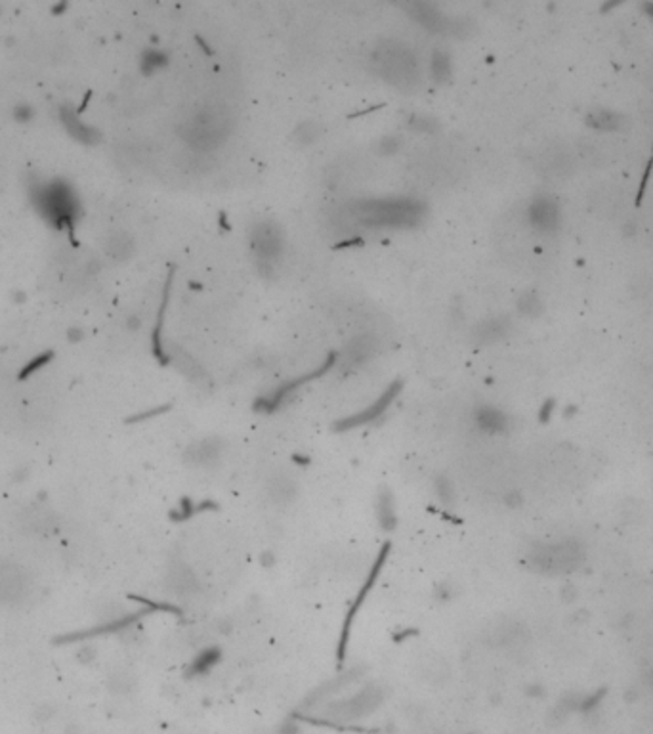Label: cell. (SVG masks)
I'll use <instances>...</instances> for the list:
<instances>
[{"instance_id":"2e32d148","label":"cell","mask_w":653,"mask_h":734,"mask_svg":"<svg viewBox=\"0 0 653 734\" xmlns=\"http://www.w3.org/2000/svg\"><path fill=\"white\" fill-rule=\"evenodd\" d=\"M474 421H476L478 429L482 432H487V434H501L508 429V417L507 413H502L501 410L497 407H491V405H482L478 407L476 413H474Z\"/></svg>"},{"instance_id":"b9f144b4","label":"cell","mask_w":653,"mask_h":734,"mask_svg":"<svg viewBox=\"0 0 653 734\" xmlns=\"http://www.w3.org/2000/svg\"><path fill=\"white\" fill-rule=\"evenodd\" d=\"M649 683L653 684V671H652V673H649Z\"/></svg>"},{"instance_id":"30bf717a","label":"cell","mask_w":653,"mask_h":734,"mask_svg":"<svg viewBox=\"0 0 653 734\" xmlns=\"http://www.w3.org/2000/svg\"><path fill=\"white\" fill-rule=\"evenodd\" d=\"M388 550H390V545L386 543L381 549V553H378V557H376V563L373 564V568H371V572H369L367 580H365V583H363L362 589H359V593H357V597H355L354 604L349 606L348 614H346V620H344V623H342V633H340V643H338V660H344V656H346V648H348L349 631H352V623H354V618H355V616H357V612H359V608H362L363 602L367 601L369 591H371V587H373L374 582H376V577H378V574H381L382 564H384V560H386V557H388Z\"/></svg>"},{"instance_id":"836d02e7","label":"cell","mask_w":653,"mask_h":734,"mask_svg":"<svg viewBox=\"0 0 653 734\" xmlns=\"http://www.w3.org/2000/svg\"><path fill=\"white\" fill-rule=\"evenodd\" d=\"M552 412H554V400H548V402H545V405L541 407V413H539L541 421L546 423V421L552 417Z\"/></svg>"},{"instance_id":"4316f807","label":"cell","mask_w":653,"mask_h":734,"mask_svg":"<svg viewBox=\"0 0 653 734\" xmlns=\"http://www.w3.org/2000/svg\"><path fill=\"white\" fill-rule=\"evenodd\" d=\"M409 128L420 134H434L438 130V120L426 115H412L409 119Z\"/></svg>"},{"instance_id":"f1b7e54d","label":"cell","mask_w":653,"mask_h":734,"mask_svg":"<svg viewBox=\"0 0 653 734\" xmlns=\"http://www.w3.org/2000/svg\"><path fill=\"white\" fill-rule=\"evenodd\" d=\"M319 136V128L316 123H311V120H308V123H302L299 128H296V140L299 142H302V144H311V142H316Z\"/></svg>"},{"instance_id":"44dd1931","label":"cell","mask_w":653,"mask_h":734,"mask_svg":"<svg viewBox=\"0 0 653 734\" xmlns=\"http://www.w3.org/2000/svg\"><path fill=\"white\" fill-rule=\"evenodd\" d=\"M62 117H64V125L69 128V132L73 134L76 140H83L84 144H94V142L100 140V134L96 132L92 127H88V125H83L81 120L76 119V115L73 113V111L64 109Z\"/></svg>"},{"instance_id":"277c9868","label":"cell","mask_w":653,"mask_h":734,"mask_svg":"<svg viewBox=\"0 0 653 734\" xmlns=\"http://www.w3.org/2000/svg\"><path fill=\"white\" fill-rule=\"evenodd\" d=\"M250 251L262 276H272L283 256V232L273 222H258L250 230Z\"/></svg>"},{"instance_id":"7402d4cb","label":"cell","mask_w":653,"mask_h":734,"mask_svg":"<svg viewBox=\"0 0 653 734\" xmlns=\"http://www.w3.org/2000/svg\"><path fill=\"white\" fill-rule=\"evenodd\" d=\"M623 117L617 115L616 111H608V109H598V111H592V113L586 117V125L596 130H617V128L623 127Z\"/></svg>"},{"instance_id":"4fadbf2b","label":"cell","mask_w":653,"mask_h":734,"mask_svg":"<svg viewBox=\"0 0 653 734\" xmlns=\"http://www.w3.org/2000/svg\"><path fill=\"white\" fill-rule=\"evenodd\" d=\"M172 283H174V270L168 273L165 287H163V297H161L159 312H157V320H155V327H153V333H151L153 354H155V358H157L163 366H166V363L171 361V358L166 356L165 349H163V325H165L166 308H168V303H171Z\"/></svg>"},{"instance_id":"9a60e30c","label":"cell","mask_w":653,"mask_h":734,"mask_svg":"<svg viewBox=\"0 0 653 734\" xmlns=\"http://www.w3.org/2000/svg\"><path fill=\"white\" fill-rule=\"evenodd\" d=\"M147 612H149V608H147V610H141V612H138V614H128V616H125V618H121V620L109 621V623H105V626H100V627H94V629H88V631H81V633L64 635V637H59V639H56V643H57V645H67V643H76V640L88 639V637H96V635L115 633V631H121V629H125V627H130V626H132V623H136V621L140 620V618L144 614H147Z\"/></svg>"},{"instance_id":"5bb4252c","label":"cell","mask_w":653,"mask_h":734,"mask_svg":"<svg viewBox=\"0 0 653 734\" xmlns=\"http://www.w3.org/2000/svg\"><path fill=\"white\" fill-rule=\"evenodd\" d=\"M224 456V442L220 438H204L187 450V461L195 467H214Z\"/></svg>"},{"instance_id":"1f68e13d","label":"cell","mask_w":653,"mask_h":734,"mask_svg":"<svg viewBox=\"0 0 653 734\" xmlns=\"http://www.w3.org/2000/svg\"><path fill=\"white\" fill-rule=\"evenodd\" d=\"M166 410H168V405H161V407H155V410H151V412L140 413V415H134V417L128 419V423H136V421H144V419L155 417V415H159V413L166 412Z\"/></svg>"},{"instance_id":"8d00e7d4","label":"cell","mask_w":653,"mask_h":734,"mask_svg":"<svg viewBox=\"0 0 653 734\" xmlns=\"http://www.w3.org/2000/svg\"><path fill=\"white\" fill-rule=\"evenodd\" d=\"M81 335H83V333H81V331H79V329H71L69 331V341H79V339H81Z\"/></svg>"},{"instance_id":"83f0119b","label":"cell","mask_w":653,"mask_h":734,"mask_svg":"<svg viewBox=\"0 0 653 734\" xmlns=\"http://www.w3.org/2000/svg\"><path fill=\"white\" fill-rule=\"evenodd\" d=\"M518 310H520L521 314H526V316H537L541 312L539 297L533 291L521 295V298L518 300Z\"/></svg>"},{"instance_id":"6da1fadb","label":"cell","mask_w":653,"mask_h":734,"mask_svg":"<svg viewBox=\"0 0 653 734\" xmlns=\"http://www.w3.org/2000/svg\"><path fill=\"white\" fill-rule=\"evenodd\" d=\"M31 197L35 207L50 224L57 230L73 232L79 216V199L69 184L62 180L31 184Z\"/></svg>"},{"instance_id":"4dcf8cb0","label":"cell","mask_w":653,"mask_h":734,"mask_svg":"<svg viewBox=\"0 0 653 734\" xmlns=\"http://www.w3.org/2000/svg\"><path fill=\"white\" fill-rule=\"evenodd\" d=\"M378 149L384 155H395V153L401 149V140L398 136H386V138L381 140L378 144Z\"/></svg>"},{"instance_id":"484cf974","label":"cell","mask_w":653,"mask_h":734,"mask_svg":"<svg viewBox=\"0 0 653 734\" xmlns=\"http://www.w3.org/2000/svg\"><path fill=\"white\" fill-rule=\"evenodd\" d=\"M168 64V57L163 54V52L159 50H146L144 52V56H141V71L146 73V75H151V73H155L157 69H161V67H165V65Z\"/></svg>"},{"instance_id":"7a4b0ae2","label":"cell","mask_w":653,"mask_h":734,"mask_svg":"<svg viewBox=\"0 0 653 734\" xmlns=\"http://www.w3.org/2000/svg\"><path fill=\"white\" fill-rule=\"evenodd\" d=\"M355 216L367 226L411 228L424 216V205L415 199H371L355 205Z\"/></svg>"},{"instance_id":"9c48e42d","label":"cell","mask_w":653,"mask_h":734,"mask_svg":"<svg viewBox=\"0 0 653 734\" xmlns=\"http://www.w3.org/2000/svg\"><path fill=\"white\" fill-rule=\"evenodd\" d=\"M401 383L400 380H393L392 385L388 386L386 390L381 394V398H376L373 404L365 407L363 412L354 413L349 417H344L340 421L335 423V431H352V429H357V427H363V424L373 423L374 419L382 417L384 413L388 412V407L393 404V400L398 398L401 393Z\"/></svg>"},{"instance_id":"e0dca14e","label":"cell","mask_w":653,"mask_h":734,"mask_svg":"<svg viewBox=\"0 0 653 734\" xmlns=\"http://www.w3.org/2000/svg\"><path fill=\"white\" fill-rule=\"evenodd\" d=\"M267 495L275 505H291L299 495V484L291 476L277 475L267 482Z\"/></svg>"},{"instance_id":"d590c367","label":"cell","mask_w":653,"mask_h":734,"mask_svg":"<svg viewBox=\"0 0 653 734\" xmlns=\"http://www.w3.org/2000/svg\"><path fill=\"white\" fill-rule=\"evenodd\" d=\"M436 595L439 597V599H444V601H447V599H451V587L447 585V583H444V585H439L438 589H436Z\"/></svg>"},{"instance_id":"d6a6232c","label":"cell","mask_w":653,"mask_h":734,"mask_svg":"<svg viewBox=\"0 0 653 734\" xmlns=\"http://www.w3.org/2000/svg\"><path fill=\"white\" fill-rule=\"evenodd\" d=\"M13 117L18 120H21V123H25V120H29L33 117V109L29 108V106H19V108H16V111H13Z\"/></svg>"},{"instance_id":"3957f363","label":"cell","mask_w":653,"mask_h":734,"mask_svg":"<svg viewBox=\"0 0 653 734\" xmlns=\"http://www.w3.org/2000/svg\"><path fill=\"white\" fill-rule=\"evenodd\" d=\"M382 702H384V690L374 687V684H367L340 702H330L325 708L323 717H327L329 721L338 723L359 721V719L373 716L374 711L381 708Z\"/></svg>"},{"instance_id":"5b68a950","label":"cell","mask_w":653,"mask_h":734,"mask_svg":"<svg viewBox=\"0 0 653 734\" xmlns=\"http://www.w3.org/2000/svg\"><path fill=\"white\" fill-rule=\"evenodd\" d=\"M229 134V119L218 109H201L187 123L184 140L197 149H214L222 144Z\"/></svg>"},{"instance_id":"e575fe53","label":"cell","mask_w":653,"mask_h":734,"mask_svg":"<svg viewBox=\"0 0 653 734\" xmlns=\"http://www.w3.org/2000/svg\"><path fill=\"white\" fill-rule=\"evenodd\" d=\"M363 241L362 239H357V237H352V239H346V241H340L338 245H336L335 249H349V247H355V245H362Z\"/></svg>"},{"instance_id":"8992f818","label":"cell","mask_w":653,"mask_h":734,"mask_svg":"<svg viewBox=\"0 0 653 734\" xmlns=\"http://www.w3.org/2000/svg\"><path fill=\"white\" fill-rule=\"evenodd\" d=\"M374 64L381 67V73L386 81L398 86H409L417 77V64L415 57L401 45L388 43L374 54Z\"/></svg>"},{"instance_id":"ba28073f","label":"cell","mask_w":653,"mask_h":734,"mask_svg":"<svg viewBox=\"0 0 653 734\" xmlns=\"http://www.w3.org/2000/svg\"><path fill=\"white\" fill-rule=\"evenodd\" d=\"M335 361H336V352H330L327 358H325V361L321 363L319 367H316L313 371H310V373H306L302 375V377H299V379H292V380H287V383H281L275 390H273L272 394H267V396H264V398H260L256 404H254V407L258 410V412L262 413H272L275 412L277 407H279L283 402H285L289 396H292V393L294 390H299L300 386H304L306 383H311L313 379H319L321 375H325L327 371H329L330 367L335 366Z\"/></svg>"},{"instance_id":"603a6c76","label":"cell","mask_w":653,"mask_h":734,"mask_svg":"<svg viewBox=\"0 0 653 734\" xmlns=\"http://www.w3.org/2000/svg\"><path fill=\"white\" fill-rule=\"evenodd\" d=\"M220 656H222V652H220V648H216V646H209V648H204L203 652H199L190 667L191 675H203V673H209V671L220 662Z\"/></svg>"},{"instance_id":"60d3db41","label":"cell","mask_w":653,"mask_h":734,"mask_svg":"<svg viewBox=\"0 0 653 734\" xmlns=\"http://www.w3.org/2000/svg\"><path fill=\"white\" fill-rule=\"evenodd\" d=\"M65 6H67V4H62V6H59V4H57V6L54 8V13H57V12L62 13V12H64V10H65Z\"/></svg>"},{"instance_id":"7c38bea8","label":"cell","mask_w":653,"mask_h":734,"mask_svg":"<svg viewBox=\"0 0 653 734\" xmlns=\"http://www.w3.org/2000/svg\"><path fill=\"white\" fill-rule=\"evenodd\" d=\"M405 10L415 21H419L420 26L426 27L430 33L457 31V29H455V21L445 18L438 8L432 6L428 2H412V4H405Z\"/></svg>"},{"instance_id":"d6986e66","label":"cell","mask_w":653,"mask_h":734,"mask_svg":"<svg viewBox=\"0 0 653 734\" xmlns=\"http://www.w3.org/2000/svg\"><path fill=\"white\" fill-rule=\"evenodd\" d=\"M376 519L382 530L392 532L398 526V513H395V503H393V495L390 490H382L376 499Z\"/></svg>"},{"instance_id":"f35d334b","label":"cell","mask_w":653,"mask_h":734,"mask_svg":"<svg viewBox=\"0 0 653 734\" xmlns=\"http://www.w3.org/2000/svg\"><path fill=\"white\" fill-rule=\"evenodd\" d=\"M262 560H264V564H267V566H272V564H273L272 553H266V555H264V557H262Z\"/></svg>"},{"instance_id":"ab89813d","label":"cell","mask_w":653,"mask_h":734,"mask_svg":"<svg viewBox=\"0 0 653 734\" xmlns=\"http://www.w3.org/2000/svg\"><path fill=\"white\" fill-rule=\"evenodd\" d=\"M644 10H646V13L649 16V18H653V2H647V4H644Z\"/></svg>"},{"instance_id":"74e56055","label":"cell","mask_w":653,"mask_h":734,"mask_svg":"<svg viewBox=\"0 0 653 734\" xmlns=\"http://www.w3.org/2000/svg\"><path fill=\"white\" fill-rule=\"evenodd\" d=\"M197 43H199V45H201V48H203V50L207 52V54H212V50H210V48H209V45H207V43H203V38H201V37H197Z\"/></svg>"},{"instance_id":"52a82bcc","label":"cell","mask_w":653,"mask_h":734,"mask_svg":"<svg viewBox=\"0 0 653 734\" xmlns=\"http://www.w3.org/2000/svg\"><path fill=\"white\" fill-rule=\"evenodd\" d=\"M581 555H583V550L575 543L545 545L541 549L533 550L531 563L533 568L541 570V572L560 574V572L575 568L581 563Z\"/></svg>"},{"instance_id":"cb8c5ba5","label":"cell","mask_w":653,"mask_h":734,"mask_svg":"<svg viewBox=\"0 0 653 734\" xmlns=\"http://www.w3.org/2000/svg\"><path fill=\"white\" fill-rule=\"evenodd\" d=\"M432 79L436 83H447L451 79V57L441 50L432 54Z\"/></svg>"},{"instance_id":"ffe728a7","label":"cell","mask_w":653,"mask_h":734,"mask_svg":"<svg viewBox=\"0 0 653 734\" xmlns=\"http://www.w3.org/2000/svg\"><path fill=\"white\" fill-rule=\"evenodd\" d=\"M508 322L504 317H493V320H487L483 322L480 327L476 329V341L480 344H489V342L501 341L502 337L508 333Z\"/></svg>"},{"instance_id":"8fae6325","label":"cell","mask_w":653,"mask_h":734,"mask_svg":"<svg viewBox=\"0 0 653 734\" xmlns=\"http://www.w3.org/2000/svg\"><path fill=\"white\" fill-rule=\"evenodd\" d=\"M527 218L539 232H554L560 224V205L550 196L535 197L527 209Z\"/></svg>"},{"instance_id":"ac0fdd59","label":"cell","mask_w":653,"mask_h":734,"mask_svg":"<svg viewBox=\"0 0 653 734\" xmlns=\"http://www.w3.org/2000/svg\"><path fill=\"white\" fill-rule=\"evenodd\" d=\"M374 350H376V342H374L373 337H357V339L349 342L348 349L344 350V361H346L348 367L362 366V363L373 358Z\"/></svg>"},{"instance_id":"f546056e","label":"cell","mask_w":653,"mask_h":734,"mask_svg":"<svg viewBox=\"0 0 653 734\" xmlns=\"http://www.w3.org/2000/svg\"><path fill=\"white\" fill-rule=\"evenodd\" d=\"M52 358H54V354H52V352H45V354L37 356L35 360L29 361V363H27V366L23 367V369H21V373H19V379H27L29 375H33V373H35V371H38L40 367H45L46 363H48V361L52 360Z\"/></svg>"},{"instance_id":"d4e9b609","label":"cell","mask_w":653,"mask_h":734,"mask_svg":"<svg viewBox=\"0 0 653 734\" xmlns=\"http://www.w3.org/2000/svg\"><path fill=\"white\" fill-rule=\"evenodd\" d=\"M434 494L441 501V505L451 507L455 501V486L447 476L439 475L434 478Z\"/></svg>"}]
</instances>
